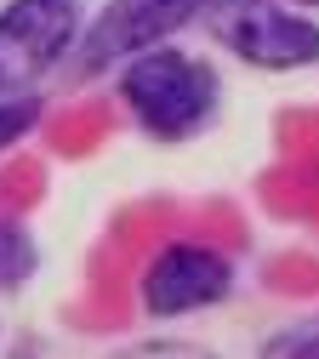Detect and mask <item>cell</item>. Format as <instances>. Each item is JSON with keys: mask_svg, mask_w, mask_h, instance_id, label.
<instances>
[{"mask_svg": "<svg viewBox=\"0 0 319 359\" xmlns=\"http://www.w3.org/2000/svg\"><path fill=\"white\" fill-rule=\"evenodd\" d=\"M109 359H222V353L205 348V342H182V337H149V342H125V348H114Z\"/></svg>", "mask_w": 319, "mask_h": 359, "instance_id": "cell-8", "label": "cell"}, {"mask_svg": "<svg viewBox=\"0 0 319 359\" xmlns=\"http://www.w3.org/2000/svg\"><path fill=\"white\" fill-rule=\"evenodd\" d=\"M222 0H109V6L86 23L80 52H74V74H109L125 69L131 57H143L154 46H171L177 29H189L200 18H211Z\"/></svg>", "mask_w": 319, "mask_h": 359, "instance_id": "cell-4", "label": "cell"}, {"mask_svg": "<svg viewBox=\"0 0 319 359\" xmlns=\"http://www.w3.org/2000/svg\"><path fill=\"white\" fill-rule=\"evenodd\" d=\"M120 103L143 137L189 143L222 109V74L182 46H154L120 69Z\"/></svg>", "mask_w": 319, "mask_h": 359, "instance_id": "cell-1", "label": "cell"}, {"mask_svg": "<svg viewBox=\"0 0 319 359\" xmlns=\"http://www.w3.org/2000/svg\"><path fill=\"white\" fill-rule=\"evenodd\" d=\"M234 257L205 245V240H165L143 280H137V302H143L149 320H189V313L222 308L234 297Z\"/></svg>", "mask_w": 319, "mask_h": 359, "instance_id": "cell-5", "label": "cell"}, {"mask_svg": "<svg viewBox=\"0 0 319 359\" xmlns=\"http://www.w3.org/2000/svg\"><path fill=\"white\" fill-rule=\"evenodd\" d=\"M34 274V240L18 222H0V291H12Z\"/></svg>", "mask_w": 319, "mask_h": 359, "instance_id": "cell-7", "label": "cell"}, {"mask_svg": "<svg viewBox=\"0 0 319 359\" xmlns=\"http://www.w3.org/2000/svg\"><path fill=\"white\" fill-rule=\"evenodd\" d=\"M205 23L222 52H234L262 74H291L319 63V23L285 0H222Z\"/></svg>", "mask_w": 319, "mask_h": 359, "instance_id": "cell-3", "label": "cell"}, {"mask_svg": "<svg viewBox=\"0 0 319 359\" xmlns=\"http://www.w3.org/2000/svg\"><path fill=\"white\" fill-rule=\"evenodd\" d=\"M257 359H319V313H308V320H291L280 325Z\"/></svg>", "mask_w": 319, "mask_h": 359, "instance_id": "cell-6", "label": "cell"}, {"mask_svg": "<svg viewBox=\"0 0 319 359\" xmlns=\"http://www.w3.org/2000/svg\"><path fill=\"white\" fill-rule=\"evenodd\" d=\"M40 126V97H0V154L18 149Z\"/></svg>", "mask_w": 319, "mask_h": 359, "instance_id": "cell-9", "label": "cell"}, {"mask_svg": "<svg viewBox=\"0 0 319 359\" xmlns=\"http://www.w3.org/2000/svg\"><path fill=\"white\" fill-rule=\"evenodd\" d=\"M285 6H297V12H302V6H319V0H285Z\"/></svg>", "mask_w": 319, "mask_h": 359, "instance_id": "cell-10", "label": "cell"}, {"mask_svg": "<svg viewBox=\"0 0 319 359\" xmlns=\"http://www.w3.org/2000/svg\"><path fill=\"white\" fill-rule=\"evenodd\" d=\"M80 34V0H6L0 6V97H34V86L57 63H74Z\"/></svg>", "mask_w": 319, "mask_h": 359, "instance_id": "cell-2", "label": "cell"}]
</instances>
